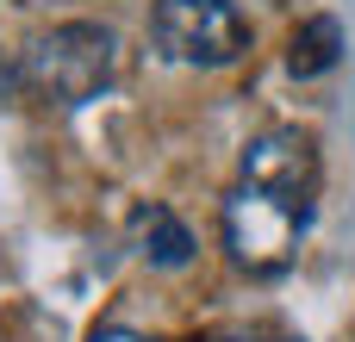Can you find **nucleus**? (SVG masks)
I'll list each match as a JSON object with an SVG mask.
<instances>
[{
    "label": "nucleus",
    "mask_w": 355,
    "mask_h": 342,
    "mask_svg": "<svg viewBox=\"0 0 355 342\" xmlns=\"http://www.w3.org/2000/svg\"><path fill=\"white\" fill-rule=\"evenodd\" d=\"M112 75H119V37L87 19L50 25L19 50V87L44 106H87L112 87Z\"/></svg>",
    "instance_id": "1"
},
{
    "label": "nucleus",
    "mask_w": 355,
    "mask_h": 342,
    "mask_svg": "<svg viewBox=\"0 0 355 342\" xmlns=\"http://www.w3.org/2000/svg\"><path fill=\"white\" fill-rule=\"evenodd\" d=\"M312 212L318 206H306V199H287V193H268L256 181H237L231 199H225V249H231V262L243 274H256V280L287 274Z\"/></svg>",
    "instance_id": "2"
},
{
    "label": "nucleus",
    "mask_w": 355,
    "mask_h": 342,
    "mask_svg": "<svg viewBox=\"0 0 355 342\" xmlns=\"http://www.w3.org/2000/svg\"><path fill=\"white\" fill-rule=\"evenodd\" d=\"M150 44L168 62L225 69L250 50V19L237 12V0H156L150 6Z\"/></svg>",
    "instance_id": "3"
},
{
    "label": "nucleus",
    "mask_w": 355,
    "mask_h": 342,
    "mask_svg": "<svg viewBox=\"0 0 355 342\" xmlns=\"http://www.w3.org/2000/svg\"><path fill=\"white\" fill-rule=\"evenodd\" d=\"M237 181H256V187H268V193H287V199H306V206H318L324 162H318V143H312V131H293V125H281V131H262V137L243 150V174H237Z\"/></svg>",
    "instance_id": "4"
},
{
    "label": "nucleus",
    "mask_w": 355,
    "mask_h": 342,
    "mask_svg": "<svg viewBox=\"0 0 355 342\" xmlns=\"http://www.w3.org/2000/svg\"><path fill=\"white\" fill-rule=\"evenodd\" d=\"M131 243H137V255L156 262V268H187V262H193V237H187V224H181L168 206H137V212H131Z\"/></svg>",
    "instance_id": "5"
},
{
    "label": "nucleus",
    "mask_w": 355,
    "mask_h": 342,
    "mask_svg": "<svg viewBox=\"0 0 355 342\" xmlns=\"http://www.w3.org/2000/svg\"><path fill=\"white\" fill-rule=\"evenodd\" d=\"M337 56H343V25L337 19H306L300 31H293V44H287V69L306 81V75H324V69H337Z\"/></svg>",
    "instance_id": "6"
},
{
    "label": "nucleus",
    "mask_w": 355,
    "mask_h": 342,
    "mask_svg": "<svg viewBox=\"0 0 355 342\" xmlns=\"http://www.w3.org/2000/svg\"><path fill=\"white\" fill-rule=\"evenodd\" d=\"M193 342H300V336L268 330V324H237V330H206V336H193Z\"/></svg>",
    "instance_id": "7"
},
{
    "label": "nucleus",
    "mask_w": 355,
    "mask_h": 342,
    "mask_svg": "<svg viewBox=\"0 0 355 342\" xmlns=\"http://www.w3.org/2000/svg\"><path fill=\"white\" fill-rule=\"evenodd\" d=\"M6 87H19V56L6 50V25H0V93Z\"/></svg>",
    "instance_id": "8"
},
{
    "label": "nucleus",
    "mask_w": 355,
    "mask_h": 342,
    "mask_svg": "<svg viewBox=\"0 0 355 342\" xmlns=\"http://www.w3.org/2000/svg\"><path fill=\"white\" fill-rule=\"evenodd\" d=\"M87 342H150V336H137V330H119V324H106V330H94Z\"/></svg>",
    "instance_id": "9"
}]
</instances>
